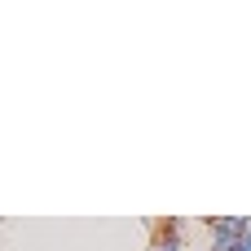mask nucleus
Instances as JSON below:
<instances>
[{
  "instance_id": "f257e3e1",
  "label": "nucleus",
  "mask_w": 251,
  "mask_h": 251,
  "mask_svg": "<svg viewBox=\"0 0 251 251\" xmlns=\"http://www.w3.org/2000/svg\"><path fill=\"white\" fill-rule=\"evenodd\" d=\"M150 251H159V247H150Z\"/></svg>"
}]
</instances>
